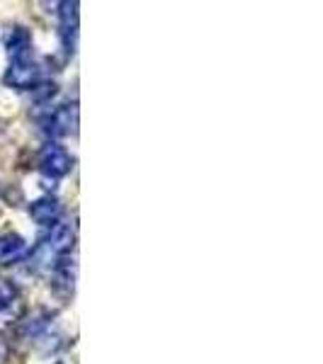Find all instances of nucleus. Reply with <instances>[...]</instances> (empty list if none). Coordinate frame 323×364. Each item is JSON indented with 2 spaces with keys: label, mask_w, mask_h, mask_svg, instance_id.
Here are the masks:
<instances>
[{
  "label": "nucleus",
  "mask_w": 323,
  "mask_h": 364,
  "mask_svg": "<svg viewBox=\"0 0 323 364\" xmlns=\"http://www.w3.org/2000/svg\"><path fill=\"white\" fill-rule=\"evenodd\" d=\"M75 127H78V107L75 105H61L44 117V132L51 139L68 136L70 132H75Z\"/></svg>",
  "instance_id": "f03ea898"
},
{
  "label": "nucleus",
  "mask_w": 323,
  "mask_h": 364,
  "mask_svg": "<svg viewBox=\"0 0 323 364\" xmlns=\"http://www.w3.org/2000/svg\"><path fill=\"white\" fill-rule=\"evenodd\" d=\"M75 243V233L73 228H70L68 224H61V221H56L54 226H51L49 236H46L42 240V245L46 250L51 252L54 257H63L66 252H70V248H73Z\"/></svg>",
  "instance_id": "39448f33"
},
{
  "label": "nucleus",
  "mask_w": 323,
  "mask_h": 364,
  "mask_svg": "<svg viewBox=\"0 0 323 364\" xmlns=\"http://www.w3.org/2000/svg\"><path fill=\"white\" fill-rule=\"evenodd\" d=\"M78 8L80 5L75 3H58V20H61V42L63 49L68 54L75 51V42H78Z\"/></svg>",
  "instance_id": "7ed1b4c3"
},
{
  "label": "nucleus",
  "mask_w": 323,
  "mask_h": 364,
  "mask_svg": "<svg viewBox=\"0 0 323 364\" xmlns=\"http://www.w3.org/2000/svg\"><path fill=\"white\" fill-rule=\"evenodd\" d=\"M25 252H27V243L22 236H17V233H5V236H0V265L17 262Z\"/></svg>",
  "instance_id": "1a4fd4ad"
},
{
  "label": "nucleus",
  "mask_w": 323,
  "mask_h": 364,
  "mask_svg": "<svg viewBox=\"0 0 323 364\" xmlns=\"http://www.w3.org/2000/svg\"><path fill=\"white\" fill-rule=\"evenodd\" d=\"M54 95H56V83H49V80H39V83L32 87L34 105H46Z\"/></svg>",
  "instance_id": "9d476101"
},
{
  "label": "nucleus",
  "mask_w": 323,
  "mask_h": 364,
  "mask_svg": "<svg viewBox=\"0 0 323 364\" xmlns=\"http://www.w3.org/2000/svg\"><path fill=\"white\" fill-rule=\"evenodd\" d=\"M58 364H61V362H58Z\"/></svg>",
  "instance_id": "f8f14e48"
},
{
  "label": "nucleus",
  "mask_w": 323,
  "mask_h": 364,
  "mask_svg": "<svg viewBox=\"0 0 323 364\" xmlns=\"http://www.w3.org/2000/svg\"><path fill=\"white\" fill-rule=\"evenodd\" d=\"M39 170L44 173L46 180L63 178L70 170V158L61 146L49 141V144H44L42 151H39Z\"/></svg>",
  "instance_id": "f257e3e1"
},
{
  "label": "nucleus",
  "mask_w": 323,
  "mask_h": 364,
  "mask_svg": "<svg viewBox=\"0 0 323 364\" xmlns=\"http://www.w3.org/2000/svg\"><path fill=\"white\" fill-rule=\"evenodd\" d=\"M39 68L32 61L27 63H13L8 68V73L3 75V83L8 87H17V90H32L39 83Z\"/></svg>",
  "instance_id": "20e7f679"
},
{
  "label": "nucleus",
  "mask_w": 323,
  "mask_h": 364,
  "mask_svg": "<svg viewBox=\"0 0 323 364\" xmlns=\"http://www.w3.org/2000/svg\"><path fill=\"white\" fill-rule=\"evenodd\" d=\"M8 357H10V343L3 336H0V364L8 362Z\"/></svg>",
  "instance_id": "9b49d317"
},
{
  "label": "nucleus",
  "mask_w": 323,
  "mask_h": 364,
  "mask_svg": "<svg viewBox=\"0 0 323 364\" xmlns=\"http://www.w3.org/2000/svg\"><path fill=\"white\" fill-rule=\"evenodd\" d=\"M8 54L13 58V63H27L32 56V34L27 27H13V32L8 34Z\"/></svg>",
  "instance_id": "423d86ee"
},
{
  "label": "nucleus",
  "mask_w": 323,
  "mask_h": 364,
  "mask_svg": "<svg viewBox=\"0 0 323 364\" xmlns=\"http://www.w3.org/2000/svg\"><path fill=\"white\" fill-rule=\"evenodd\" d=\"M29 216L42 226H54L61 216V204L56 197H42L29 204Z\"/></svg>",
  "instance_id": "0eeeda50"
},
{
  "label": "nucleus",
  "mask_w": 323,
  "mask_h": 364,
  "mask_svg": "<svg viewBox=\"0 0 323 364\" xmlns=\"http://www.w3.org/2000/svg\"><path fill=\"white\" fill-rule=\"evenodd\" d=\"M22 314V299L10 279H0V318H17Z\"/></svg>",
  "instance_id": "6e6552de"
}]
</instances>
